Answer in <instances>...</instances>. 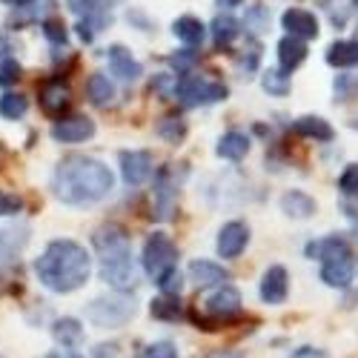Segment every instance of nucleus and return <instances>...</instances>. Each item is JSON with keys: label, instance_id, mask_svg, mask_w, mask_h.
Returning a JSON list of instances; mask_svg holds the SVG:
<instances>
[{"label": "nucleus", "instance_id": "f257e3e1", "mask_svg": "<svg viewBox=\"0 0 358 358\" xmlns=\"http://www.w3.org/2000/svg\"><path fill=\"white\" fill-rule=\"evenodd\" d=\"M115 189V175L106 164L86 158V155H69L55 166L52 175V192L61 203L69 206H89L103 201Z\"/></svg>", "mask_w": 358, "mask_h": 358}, {"label": "nucleus", "instance_id": "f03ea898", "mask_svg": "<svg viewBox=\"0 0 358 358\" xmlns=\"http://www.w3.org/2000/svg\"><path fill=\"white\" fill-rule=\"evenodd\" d=\"M89 273H92V258H89V252L78 241H69V238L52 241L43 250V255L35 261L38 281L46 289L61 295L80 289L89 281Z\"/></svg>", "mask_w": 358, "mask_h": 358}, {"label": "nucleus", "instance_id": "7ed1b4c3", "mask_svg": "<svg viewBox=\"0 0 358 358\" xmlns=\"http://www.w3.org/2000/svg\"><path fill=\"white\" fill-rule=\"evenodd\" d=\"M95 247L101 255V278L115 289V292H129L138 284L135 261H132V244L129 235L121 227H103L95 235Z\"/></svg>", "mask_w": 358, "mask_h": 358}, {"label": "nucleus", "instance_id": "20e7f679", "mask_svg": "<svg viewBox=\"0 0 358 358\" xmlns=\"http://www.w3.org/2000/svg\"><path fill=\"white\" fill-rule=\"evenodd\" d=\"M83 315L92 321L95 327L117 330V327H124V324L135 315V301H132V298H127L124 292L109 295V298H95V301L86 307Z\"/></svg>", "mask_w": 358, "mask_h": 358}, {"label": "nucleus", "instance_id": "39448f33", "mask_svg": "<svg viewBox=\"0 0 358 358\" xmlns=\"http://www.w3.org/2000/svg\"><path fill=\"white\" fill-rule=\"evenodd\" d=\"M178 98L187 106H206V103H218L227 98V86L210 78H201V75H187L178 80L175 86Z\"/></svg>", "mask_w": 358, "mask_h": 358}, {"label": "nucleus", "instance_id": "423d86ee", "mask_svg": "<svg viewBox=\"0 0 358 358\" xmlns=\"http://www.w3.org/2000/svg\"><path fill=\"white\" fill-rule=\"evenodd\" d=\"M175 258H178V250H175L172 238L166 232H152L146 238V244H143V270L152 278H158L166 270H172Z\"/></svg>", "mask_w": 358, "mask_h": 358}, {"label": "nucleus", "instance_id": "0eeeda50", "mask_svg": "<svg viewBox=\"0 0 358 358\" xmlns=\"http://www.w3.org/2000/svg\"><path fill=\"white\" fill-rule=\"evenodd\" d=\"M247 244H250V227L244 221L224 224L221 232H218V241H215L221 258H238L247 250Z\"/></svg>", "mask_w": 358, "mask_h": 358}, {"label": "nucleus", "instance_id": "6e6552de", "mask_svg": "<svg viewBox=\"0 0 358 358\" xmlns=\"http://www.w3.org/2000/svg\"><path fill=\"white\" fill-rule=\"evenodd\" d=\"M95 135V121H89L86 115H72V117H64L52 127V138L61 141V143H80V141H89Z\"/></svg>", "mask_w": 358, "mask_h": 358}, {"label": "nucleus", "instance_id": "1a4fd4ad", "mask_svg": "<svg viewBox=\"0 0 358 358\" xmlns=\"http://www.w3.org/2000/svg\"><path fill=\"white\" fill-rule=\"evenodd\" d=\"M121 172H124V181H127L129 187L146 184L149 175H152V155L143 152V149L121 152Z\"/></svg>", "mask_w": 358, "mask_h": 358}, {"label": "nucleus", "instance_id": "9d476101", "mask_svg": "<svg viewBox=\"0 0 358 358\" xmlns=\"http://www.w3.org/2000/svg\"><path fill=\"white\" fill-rule=\"evenodd\" d=\"M352 278H355V258H352V252L338 255L333 261H324V266H321V281L327 287L344 289V287L352 284Z\"/></svg>", "mask_w": 358, "mask_h": 358}, {"label": "nucleus", "instance_id": "9b49d317", "mask_svg": "<svg viewBox=\"0 0 358 358\" xmlns=\"http://www.w3.org/2000/svg\"><path fill=\"white\" fill-rule=\"evenodd\" d=\"M281 23H284L289 38H298V41L318 38V17L307 9H287L281 15Z\"/></svg>", "mask_w": 358, "mask_h": 358}, {"label": "nucleus", "instance_id": "f8f14e48", "mask_svg": "<svg viewBox=\"0 0 358 358\" xmlns=\"http://www.w3.org/2000/svg\"><path fill=\"white\" fill-rule=\"evenodd\" d=\"M106 57H109V69H112V75H117L121 80H138L141 78V64L132 57V52L127 49V46H121V43H115V46H109L106 49Z\"/></svg>", "mask_w": 358, "mask_h": 358}, {"label": "nucleus", "instance_id": "ddd939ff", "mask_svg": "<svg viewBox=\"0 0 358 358\" xmlns=\"http://www.w3.org/2000/svg\"><path fill=\"white\" fill-rule=\"evenodd\" d=\"M29 241V227H6L0 229V266L17 261L20 250Z\"/></svg>", "mask_w": 358, "mask_h": 358}, {"label": "nucleus", "instance_id": "4468645a", "mask_svg": "<svg viewBox=\"0 0 358 358\" xmlns=\"http://www.w3.org/2000/svg\"><path fill=\"white\" fill-rule=\"evenodd\" d=\"M189 281L198 289H203V287H215V284L229 281V273L215 261H192L189 264Z\"/></svg>", "mask_w": 358, "mask_h": 358}, {"label": "nucleus", "instance_id": "2eb2a0df", "mask_svg": "<svg viewBox=\"0 0 358 358\" xmlns=\"http://www.w3.org/2000/svg\"><path fill=\"white\" fill-rule=\"evenodd\" d=\"M287 270L284 266H270L261 278V298L266 304H284L287 298Z\"/></svg>", "mask_w": 358, "mask_h": 358}, {"label": "nucleus", "instance_id": "dca6fc26", "mask_svg": "<svg viewBox=\"0 0 358 358\" xmlns=\"http://www.w3.org/2000/svg\"><path fill=\"white\" fill-rule=\"evenodd\" d=\"M69 101H72V92H69V86L61 83V80H52L41 89V106L49 115H61L69 106Z\"/></svg>", "mask_w": 358, "mask_h": 358}, {"label": "nucleus", "instance_id": "f3484780", "mask_svg": "<svg viewBox=\"0 0 358 358\" xmlns=\"http://www.w3.org/2000/svg\"><path fill=\"white\" fill-rule=\"evenodd\" d=\"M238 310H241V295H238V289H232V287H221L210 301H206V313L218 315V318H229Z\"/></svg>", "mask_w": 358, "mask_h": 358}, {"label": "nucleus", "instance_id": "a211bd4d", "mask_svg": "<svg viewBox=\"0 0 358 358\" xmlns=\"http://www.w3.org/2000/svg\"><path fill=\"white\" fill-rule=\"evenodd\" d=\"M281 210H284L289 218L304 221V218H310V215L315 213V201H313L307 192H301V189H289V192L281 195Z\"/></svg>", "mask_w": 358, "mask_h": 358}, {"label": "nucleus", "instance_id": "6ab92c4d", "mask_svg": "<svg viewBox=\"0 0 358 358\" xmlns=\"http://www.w3.org/2000/svg\"><path fill=\"white\" fill-rule=\"evenodd\" d=\"M52 336H55V341L61 344V347L72 350V347H78L83 341V324L78 318H69V315L66 318H57L52 324Z\"/></svg>", "mask_w": 358, "mask_h": 358}, {"label": "nucleus", "instance_id": "aec40b11", "mask_svg": "<svg viewBox=\"0 0 358 358\" xmlns=\"http://www.w3.org/2000/svg\"><path fill=\"white\" fill-rule=\"evenodd\" d=\"M215 152H218V158H227V161H241L250 152V138L244 132H235L232 129V132L221 135Z\"/></svg>", "mask_w": 358, "mask_h": 358}, {"label": "nucleus", "instance_id": "412c9836", "mask_svg": "<svg viewBox=\"0 0 358 358\" xmlns=\"http://www.w3.org/2000/svg\"><path fill=\"white\" fill-rule=\"evenodd\" d=\"M172 32H175V38H178V41H184L187 46H201V43H203V38H206L203 23H201L198 17H192V15L178 17V20L172 23Z\"/></svg>", "mask_w": 358, "mask_h": 358}, {"label": "nucleus", "instance_id": "4be33fe9", "mask_svg": "<svg viewBox=\"0 0 358 358\" xmlns=\"http://www.w3.org/2000/svg\"><path fill=\"white\" fill-rule=\"evenodd\" d=\"M304 57H307V46L304 41H298V38H281L278 43V64L284 72H292L298 64H304Z\"/></svg>", "mask_w": 358, "mask_h": 358}, {"label": "nucleus", "instance_id": "5701e85b", "mask_svg": "<svg viewBox=\"0 0 358 358\" xmlns=\"http://www.w3.org/2000/svg\"><path fill=\"white\" fill-rule=\"evenodd\" d=\"M295 132L304 135V138H313V141H333V127L324 121L318 115H304L295 121Z\"/></svg>", "mask_w": 358, "mask_h": 358}, {"label": "nucleus", "instance_id": "b1692460", "mask_svg": "<svg viewBox=\"0 0 358 358\" xmlns=\"http://www.w3.org/2000/svg\"><path fill=\"white\" fill-rule=\"evenodd\" d=\"M327 64L347 69L358 64V41H336L330 49H327Z\"/></svg>", "mask_w": 358, "mask_h": 358}, {"label": "nucleus", "instance_id": "393cba45", "mask_svg": "<svg viewBox=\"0 0 358 358\" xmlns=\"http://www.w3.org/2000/svg\"><path fill=\"white\" fill-rule=\"evenodd\" d=\"M347 252H350L347 241H344V238H336V235L324 238V241H313V244H307V255H310V258H321V261H333V258L347 255Z\"/></svg>", "mask_w": 358, "mask_h": 358}, {"label": "nucleus", "instance_id": "a878e982", "mask_svg": "<svg viewBox=\"0 0 358 358\" xmlns=\"http://www.w3.org/2000/svg\"><path fill=\"white\" fill-rule=\"evenodd\" d=\"M86 92H89V101H92L95 106H109L115 101V83L103 72H95L86 83Z\"/></svg>", "mask_w": 358, "mask_h": 358}, {"label": "nucleus", "instance_id": "bb28decb", "mask_svg": "<svg viewBox=\"0 0 358 358\" xmlns=\"http://www.w3.org/2000/svg\"><path fill=\"white\" fill-rule=\"evenodd\" d=\"M26 112H29V101H26V95H20V92H6V95H0V117H6V121H20Z\"/></svg>", "mask_w": 358, "mask_h": 358}, {"label": "nucleus", "instance_id": "cd10ccee", "mask_svg": "<svg viewBox=\"0 0 358 358\" xmlns=\"http://www.w3.org/2000/svg\"><path fill=\"white\" fill-rule=\"evenodd\" d=\"M238 29H241V23H238L235 17L218 15V17L213 20V38H215L218 46H227V43H232V41L238 38Z\"/></svg>", "mask_w": 358, "mask_h": 358}, {"label": "nucleus", "instance_id": "c85d7f7f", "mask_svg": "<svg viewBox=\"0 0 358 358\" xmlns=\"http://www.w3.org/2000/svg\"><path fill=\"white\" fill-rule=\"evenodd\" d=\"M149 313H152L155 318H161V321L181 318V304H178V295H161V298H155L152 307H149Z\"/></svg>", "mask_w": 358, "mask_h": 358}, {"label": "nucleus", "instance_id": "c756f323", "mask_svg": "<svg viewBox=\"0 0 358 358\" xmlns=\"http://www.w3.org/2000/svg\"><path fill=\"white\" fill-rule=\"evenodd\" d=\"M261 83H264L266 92L275 95V98H281V95H287V92H289V75H287L284 69H266Z\"/></svg>", "mask_w": 358, "mask_h": 358}, {"label": "nucleus", "instance_id": "7c9ffc66", "mask_svg": "<svg viewBox=\"0 0 358 358\" xmlns=\"http://www.w3.org/2000/svg\"><path fill=\"white\" fill-rule=\"evenodd\" d=\"M158 135H161L164 141H169V143H178V141L187 135V127H184L181 117H164L161 127H158Z\"/></svg>", "mask_w": 358, "mask_h": 358}, {"label": "nucleus", "instance_id": "2f4dec72", "mask_svg": "<svg viewBox=\"0 0 358 358\" xmlns=\"http://www.w3.org/2000/svg\"><path fill=\"white\" fill-rule=\"evenodd\" d=\"M135 358H178V350H175V344H169V341H155V344L143 347Z\"/></svg>", "mask_w": 358, "mask_h": 358}, {"label": "nucleus", "instance_id": "473e14b6", "mask_svg": "<svg viewBox=\"0 0 358 358\" xmlns=\"http://www.w3.org/2000/svg\"><path fill=\"white\" fill-rule=\"evenodd\" d=\"M20 64L15 57H0V86H12L20 78Z\"/></svg>", "mask_w": 358, "mask_h": 358}, {"label": "nucleus", "instance_id": "72a5a7b5", "mask_svg": "<svg viewBox=\"0 0 358 358\" xmlns=\"http://www.w3.org/2000/svg\"><path fill=\"white\" fill-rule=\"evenodd\" d=\"M338 189H341L347 198H358V164L344 169L341 181H338Z\"/></svg>", "mask_w": 358, "mask_h": 358}, {"label": "nucleus", "instance_id": "f704fd0d", "mask_svg": "<svg viewBox=\"0 0 358 358\" xmlns=\"http://www.w3.org/2000/svg\"><path fill=\"white\" fill-rule=\"evenodd\" d=\"M155 284L161 287L164 295H178V289H181V275H178V270L172 266V270H166L164 275L155 278Z\"/></svg>", "mask_w": 358, "mask_h": 358}, {"label": "nucleus", "instance_id": "c9c22d12", "mask_svg": "<svg viewBox=\"0 0 358 358\" xmlns=\"http://www.w3.org/2000/svg\"><path fill=\"white\" fill-rule=\"evenodd\" d=\"M43 35L46 41H52L55 46H64L66 43V26L61 20H43Z\"/></svg>", "mask_w": 358, "mask_h": 358}, {"label": "nucleus", "instance_id": "e433bc0d", "mask_svg": "<svg viewBox=\"0 0 358 358\" xmlns=\"http://www.w3.org/2000/svg\"><path fill=\"white\" fill-rule=\"evenodd\" d=\"M20 210H23V201L17 195H12V192L0 189V218L3 215H17Z\"/></svg>", "mask_w": 358, "mask_h": 358}, {"label": "nucleus", "instance_id": "4c0bfd02", "mask_svg": "<svg viewBox=\"0 0 358 358\" xmlns=\"http://www.w3.org/2000/svg\"><path fill=\"white\" fill-rule=\"evenodd\" d=\"M195 61V52H187V55H178V57H172V66H189Z\"/></svg>", "mask_w": 358, "mask_h": 358}, {"label": "nucleus", "instance_id": "58836bf2", "mask_svg": "<svg viewBox=\"0 0 358 358\" xmlns=\"http://www.w3.org/2000/svg\"><path fill=\"white\" fill-rule=\"evenodd\" d=\"M49 358H80V355L72 350H55V352H49Z\"/></svg>", "mask_w": 358, "mask_h": 358}, {"label": "nucleus", "instance_id": "ea45409f", "mask_svg": "<svg viewBox=\"0 0 358 358\" xmlns=\"http://www.w3.org/2000/svg\"><path fill=\"white\" fill-rule=\"evenodd\" d=\"M215 3H218L221 9H235V6H241L244 0H215Z\"/></svg>", "mask_w": 358, "mask_h": 358}, {"label": "nucleus", "instance_id": "a19ab883", "mask_svg": "<svg viewBox=\"0 0 358 358\" xmlns=\"http://www.w3.org/2000/svg\"><path fill=\"white\" fill-rule=\"evenodd\" d=\"M3 3H6V6H15V9H23V6L32 3V0H3Z\"/></svg>", "mask_w": 358, "mask_h": 358}, {"label": "nucleus", "instance_id": "79ce46f5", "mask_svg": "<svg viewBox=\"0 0 358 358\" xmlns=\"http://www.w3.org/2000/svg\"><path fill=\"white\" fill-rule=\"evenodd\" d=\"M213 358H244V355H238V352H218V355H213Z\"/></svg>", "mask_w": 358, "mask_h": 358}, {"label": "nucleus", "instance_id": "37998d69", "mask_svg": "<svg viewBox=\"0 0 358 358\" xmlns=\"http://www.w3.org/2000/svg\"><path fill=\"white\" fill-rule=\"evenodd\" d=\"M350 127H352V129H358V115L352 117V124H350Z\"/></svg>", "mask_w": 358, "mask_h": 358}]
</instances>
